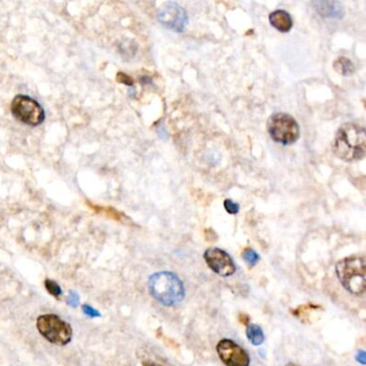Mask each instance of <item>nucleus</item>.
Segmentation results:
<instances>
[{
	"instance_id": "1",
	"label": "nucleus",
	"mask_w": 366,
	"mask_h": 366,
	"mask_svg": "<svg viewBox=\"0 0 366 366\" xmlns=\"http://www.w3.org/2000/svg\"><path fill=\"white\" fill-rule=\"evenodd\" d=\"M333 151L345 161H356L364 158L366 154L365 129L358 124H344L335 136Z\"/></svg>"
},
{
	"instance_id": "2",
	"label": "nucleus",
	"mask_w": 366,
	"mask_h": 366,
	"mask_svg": "<svg viewBox=\"0 0 366 366\" xmlns=\"http://www.w3.org/2000/svg\"><path fill=\"white\" fill-rule=\"evenodd\" d=\"M150 295L163 306L172 307L185 297V288L180 278L173 272L162 271L152 274L148 281Z\"/></svg>"
},
{
	"instance_id": "3",
	"label": "nucleus",
	"mask_w": 366,
	"mask_h": 366,
	"mask_svg": "<svg viewBox=\"0 0 366 366\" xmlns=\"http://www.w3.org/2000/svg\"><path fill=\"white\" fill-rule=\"evenodd\" d=\"M340 283L353 295H362L366 288V265L363 257H348L340 260L335 266Z\"/></svg>"
},
{
	"instance_id": "4",
	"label": "nucleus",
	"mask_w": 366,
	"mask_h": 366,
	"mask_svg": "<svg viewBox=\"0 0 366 366\" xmlns=\"http://www.w3.org/2000/svg\"><path fill=\"white\" fill-rule=\"evenodd\" d=\"M37 329L46 341L58 346L69 344L72 339L71 325L54 314L38 317Z\"/></svg>"
},
{
	"instance_id": "5",
	"label": "nucleus",
	"mask_w": 366,
	"mask_h": 366,
	"mask_svg": "<svg viewBox=\"0 0 366 366\" xmlns=\"http://www.w3.org/2000/svg\"><path fill=\"white\" fill-rule=\"evenodd\" d=\"M267 131L273 141L283 145H290L300 137V126L291 115L286 113L273 114L267 120Z\"/></svg>"
},
{
	"instance_id": "6",
	"label": "nucleus",
	"mask_w": 366,
	"mask_h": 366,
	"mask_svg": "<svg viewBox=\"0 0 366 366\" xmlns=\"http://www.w3.org/2000/svg\"><path fill=\"white\" fill-rule=\"evenodd\" d=\"M13 116L29 126H38L44 121L45 114L41 105L28 96L18 95L11 104Z\"/></svg>"
},
{
	"instance_id": "7",
	"label": "nucleus",
	"mask_w": 366,
	"mask_h": 366,
	"mask_svg": "<svg viewBox=\"0 0 366 366\" xmlns=\"http://www.w3.org/2000/svg\"><path fill=\"white\" fill-rule=\"evenodd\" d=\"M216 350L219 359L226 366H249L250 364L247 351L232 340H220Z\"/></svg>"
},
{
	"instance_id": "8",
	"label": "nucleus",
	"mask_w": 366,
	"mask_h": 366,
	"mask_svg": "<svg viewBox=\"0 0 366 366\" xmlns=\"http://www.w3.org/2000/svg\"><path fill=\"white\" fill-rule=\"evenodd\" d=\"M204 260L211 271L221 277L232 276L236 272L233 259L224 249L218 247L207 248L204 253Z\"/></svg>"
},
{
	"instance_id": "9",
	"label": "nucleus",
	"mask_w": 366,
	"mask_h": 366,
	"mask_svg": "<svg viewBox=\"0 0 366 366\" xmlns=\"http://www.w3.org/2000/svg\"><path fill=\"white\" fill-rule=\"evenodd\" d=\"M158 21L171 30L181 33L188 23L186 11L175 3H167L163 5L157 13Z\"/></svg>"
},
{
	"instance_id": "10",
	"label": "nucleus",
	"mask_w": 366,
	"mask_h": 366,
	"mask_svg": "<svg viewBox=\"0 0 366 366\" xmlns=\"http://www.w3.org/2000/svg\"><path fill=\"white\" fill-rule=\"evenodd\" d=\"M316 11L324 18H342L344 9L339 2H316L313 4Z\"/></svg>"
},
{
	"instance_id": "11",
	"label": "nucleus",
	"mask_w": 366,
	"mask_h": 366,
	"mask_svg": "<svg viewBox=\"0 0 366 366\" xmlns=\"http://www.w3.org/2000/svg\"><path fill=\"white\" fill-rule=\"evenodd\" d=\"M269 23L275 29L282 33H288L293 26L291 15L285 10H276L269 14Z\"/></svg>"
},
{
	"instance_id": "12",
	"label": "nucleus",
	"mask_w": 366,
	"mask_h": 366,
	"mask_svg": "<svg viewBox=\"0 0 366 366\" xmlns=\"http://www.w3.org/2000/svg\"><path fill=\"white\" fill-rule=\"evenodd\" d=\"M246 336L249 343L254 346H260L264 342L263 330L258 324H248L246 329Z\"/></svg>"
},
{
	"instance_id": "13",
	"label": "nucleus",
	"mask_w": 366,
	"mask_h": 366,
	"mask_svg": "<svg viewBox=\"0 0 366 366\" xmlns=\"http://www.w3.org/2000/svg\"><path fill=\"white\" fill-rule=\"evenodd\" d=\"M334 69L344 76L351 75L354 72V65L347 57H340L334 62Z\"/></svg>"
},
{
	"instance_id": "14",
	"label": "nucleus",
	"mask_w": 366,
	"mask_h": 366,
	"mask_svg": "<svg viewBox=\"0 0 366 366\" xmlns=\"http://www.w3.org/2000/svg\"><path fill=\"white\" fill-rule=\"evenodd\" d=\"M242 257L244 259V261L249 265V267H254L260 261V256L252 248L245 249L242 254Z\"/></svg>"
},
{
	"instance_id": "15",
	"label": "nucleus",
	"mask_w": 366,
	"mask_h": 366,
	"mask_svg": "<svg viewBox=\"0 0 366 366\" xmlns=\"http://www.w3.org/2000/svg\"><path fill=\"white\" fill-rule=\"evenodd\" d=\"M44 285H45L46 290L49 291V293L54 295L55 297H59L63 294V290H62L60 286L56 282L51 281V279H46V281L44 282Z\"/></svg>"
},
{
	"instance_id": "16",
	"label": "nucleus",
	"mask_w": 366,
	"mask_h": 366,
	"mask_svg": "<svg viewBox=\"0 0 366 366\" xmlns=\"http://www.w3.org/2000/svg\"><path fill=\"white\" fill-rule=\"evenodd\" d=\"M224 206H225V208H226V210L228 211V213L231 214V215H235L239 211V205L237 203H235V202H233L232 200H230V199L225 200Z\"/></svg>"
},
{
	"instance_id": "17",
	"label": "nucleus",
	"mask_w": 366,
	"mask_h": 366,
	"mask_svg": "<svg viewBox=\"0 0 366 366\" xmlns=\"http://www.w3.org/2000/svg\"><path fill=\"white\" fill-rule=\"evenodd\" d=\"M67 303H68L69 306H72V307H76V306H78L79 303H80V296H79V294L76 293L75 291L71 290V291L69 292L68 297H67Z\"/></svg>"
},
{
	"instance_id": "18",
	"label": "nucleus",
	"mask_w": 366,
	"mask_h": 366,
	"mask_svg": "<svg viewBox=\"0 0 366 366\" xmlns=\"http://www.w3.org/2000/svg\"><path fill=\"white\" fill-rule=\"evenodd\" d=\"M82 311L86 316L92 317V318H96V317H100L101 316L98 311H96L94 307H92L90 305H87V304H85V305L82 306Z\"/></svg>"
},
{
	"instance_id": "19",
	"label": "nucleus",
	"mask_w": 366,
	"mask_h": 366,
	"mask_svg": "<svg viewBox=\"0 0 366 366\" xmlns=\"http://www.w3.org/2000/svg\"><path fill=\"white\" fill-rule=\"evenodd\" d=\"M117 80H118V82H120V83H124V84H126V85L132 86V80L129 78L128 75H126V74H124V73H118V75H117Z\"/></svg>"
},
{
	"instance_id": "20",
	"label": "nucleus",
	"mask_w": 366,
	"mask_h": 366,
	"mask_svg": "<svg viewBox=\"0 0 366 366\" xmlns=\"http://www.w3.org/2000/svg\"><path fill=\"white\" fill-rule=\"evenodd\" d=\"M355 360L358 361L361 365H365L366 364V352L364 350H359L358 352H356Z\"/></svg>"
},
{
	"instance_id": "21",
	"label": "nucleus",
	"mask_w": 366,
	"mask_h": 366,
	"mask_svg": "<svg viewBox=\"0 0 366 366\" xmlns=\"http://www.w3.org/2000/svg\"><path fill=\"white\" fill-rule=\"evenodd\" d=\"M144 366H162V365H159V364H156V363H146Z\"/></svg>"
},
{
	"instance_id": "22",
	"label": "nucleus",
	"mask_w": 366,
	"mask_h": 366,
	"mask_svg": "<svg viewBox=\"0 0 366 366\" xmlns=\"http://www.w3.org/2000/svg\"><path fill=\"white\" fill-rule=\"evenodd\" d=\"M286 366H301V365H298V364H295V363H292V362H290V363H288V364H286Z\"/></svg>"
}]
</instances>
